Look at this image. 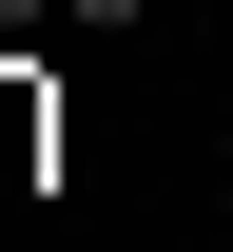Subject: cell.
<instances>
[{"label": "cell", "instance_id": "obj_3", "mask_svg": "<svg viewBox=\"0 0 233 252\" xmlns=\"http://www.w3.org/2000/svg\"><path fill=\"white\" fill-rule=\"evenodd\" d=\"M39 20H59V0H0V59H20V39H39Z\"/></svg>", "mask_w": 233, "mask_h": 252}, {"label": "cell", "instance_id": "obj_4", "mask_svg": "<svg viewBox=\"0 0 233 252\" xmlns=\"http://www.w3.org/2000/svg\"><path fill=\"white\" fill-rule=\"evenodd\" d=\"M214 214H233V194H214Z\"/></svg>", "mask_w": 233, "mask_h": 252}, {"label": "cell", "instance_id": "obj_2", "mask_svg": "<svg viewBox=\"0 0 233 252\" xmlns=\"http://www.w3.org/2000/svg\"><path fill=\"white\" fill-rule=\"evenodd\" d=\"M59 20H78V39H117V20H156V0H59Z\"/></svg>", "mask_w": 233, "mask_h": 252}, {"label": "cell", "instance_id": "obj_1", "mask_svg": "<svg viewBox=\"0 0 233 252\" xmlns=\"http://www.w3.org/2000/svg\"><path fill=\"white\" fill-rule=\"evenodd\" d=\"M39 175H59V97L0 59V194H39Z\"/></svg>", "mask_w": 233, "mask_h": 252}]
</instances>
